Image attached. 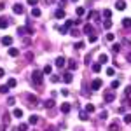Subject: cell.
Instances as JSON below:
<instances>
[{
    "mask_svg": "<svg viewBox=\"0 0 131 131\" xmlns=\"http://www.w3.org/2000/svg\"><path fill=\"white\" fill-rule=\"evenodd\" d=\"M131 96V86H126L124 88V98H129Z\"/></svg>",
    "mask_w": 131,
    "mask_h": 131,
    "instance_id": "cell-24",
    "label": "cell"
},
{
    "mask_svg": "<svg viewBox=\"0 0 131 131\" xmlns=\"http://www.w3.org/2000/svg\"><path fill=\"white\" fill-rule=\"evenodd\" d=\"M63 81L67 82V84H70V82L73 81V77H72V73H70V72H65V73H63Z\"/></svg>",
    "mask_w": 131,
    "mask_h": 131,
    "instance_id": "cell-9",
    "label": "cell"
},
{
    "mask_svg": "<svg viewBox=\"0 0 131 131\" xmlns=\"http://www.w3.org/2000/svg\"><path fill=\"white\" fill-rule=\"evenodd\" d=\"M84 63H86V65H89V63H91V54H86V60H84Z\"/></svg>",
    "mask_w": 131,
    "mask_h": 131,
    "instance_id": "cell-40",
    "label": "cell"
},
{
    "mask_svg": "<svg viewBox=\"0 0 131 131\" xmlns=\"http://www.w3.org/2000/svg\"><path fill=\"white\" fill-rule=\"evenodd\" d=\"M72 2H77V0H72Z\"/></svg>",
    "mask_w": 131,
    "mask_h": 131,
    "instance_id": "cell-54",
    "label": "cell"
},
{
    "mask_svg": "<svg viewBox=\"0 0 131 131\" xmlns=\"http://www.w3.org/2000/svg\"><path fill=\"white\" fill-rule=\"evenodd\" d=\"M28 122H30V124H37V122H39V115H35V114H33V115H30Z\"/></svg>",
    "mask_w": 131,
    "mask_h": 131,
    "instance_id": "cell-18",
    "label": "cell"
},
{
    "mask_svg": "<svg viewBox=\"0 0 131 131\" xmlns=\"http://www.w3.org/2000/svg\"><path fill=\"white\" fill-rule=\"evenodd\" d=\"M108 131H119V124L117 122H110L108 124Z\"/></svg>",
    "mask_w": 131,
    "mask_h": 131,
    "instance_id": "cell-14",
    "label": "cell"
},
{
    "mask_svg": "<svg viewBox=\"0 0 131 131\" xmlns=\"http://www.w3.org/2000/svg\"><path fill=\"white\" fill-rule=\"evenodd\" d=\"M91 68H93V72H96V73H98V72L101 70V65H100V63H94V65H93Z\"/></svg>",
    "mask_w": 131,
    "mask_h": 131,
    "instance_id": "cell-28",
    "label": "cell"
},
{
    "mask_svg": "<svg viewBox=\"0 0 131 131\" xmlns=\"http://www.w3.org/2000/svg\"><path fill=\"white\" fill-rule=\"evenodd\" d=\"M42 2H44V4H47V5H49V4H52V2H54V0H42Z\"/></svg>",
    "mask_w": 131,
    "mask_h": 131,
    "instance_id": "cell-51",
    "label": "cell"
},
{
    "mask_svg": "<svg viewBox=\"0 0 131 131\" xmlns=\"http://www.w3.org/2000/svg\"><path fill=\"white\" fill-rule=\"evenodd\" d=\"M129 105H131V100H129Z\"/></svg>",
    "mask_w": 131,
    "mask_h": 131,
    "instance_id": "cell-55",
    "label": "cell"
},
{
    "mask_svg": "<svg viewBox=\"0 0 131 131\" xmlns=\"http://www.w3.org/2000/svg\"><path fill=\"white\" fill-rule=\"evenodd\" d=\"M51 81L52 82H60V77H58V75H51Z\"/></svg>",
    "mask_w": 131,
    "mask_h": 131,
    "instance_id": "cell-43",
    "label": "cell"
},
{
    "mask_svg": "<svg viewBox=\"0 0 131 131\" xmlns=\"http://www.w3.org/2000/svg\"><path fill=\"white\" fill-rule=\"evenodd\" d=\"M44 105H46V108H52V107H54V98L46 100V101H44Z\"/></svg>",
    "mask_w": 131,
    "mask_h": 131,
    "instance_id": "cell-12",
    "label": "cell"
},
{
    "mask_svg": "<svg viewBox=\"0 0 131 131\" xmlns=\"http://www.w3.org/2000/svg\"><path fill=\"white\" fill-rule=\"evenodd\" d=\"M7 26H9V19H7L5 16H2V18H0V28L4 30V28H7Z\"/></svg>",
    "mask_w": 131,
    "mask_h": 131,
    "instance_id": "cell-8",
    "label": "cell"
},
{
    "mask_svg": "<svg viewBox=\"0 0 131 131\" xmlns=\"http://www.w3.org/2000/svg\"><path fill=\"white\" fill-rule=\"evenodd\" d=\"M105 39H107V42H112V40H114V35H112V33H107Z\"/></svg>",
    "mask_w": 131,
    "mask_h": 131,
    "instance_id": "cell-38",
    "label": "cell"
},
{
    "mask_svg": "<svg viewBox=\"0 0 131 131\" xmlns=\"http://www.w3.org/2000/svg\"><path fill=\"white\" fill-rule=\"evenodd\" d=\"M107 115H108L107 112H101V114H100V117H101V119H107Z\"/></svg>",
    "mask_w": 131,
    "mask_h": 131,
    "instance_id": "cell-46",
    "label": "cell"
},
{
    "mask_svg": "<svg viewBox=\"0 0 131 131\" xmlns=\"http://www.w3.org/2000/svg\"><path fill=\"white\" fill-rule=\"evenodd\" d=\"M47 131H58L56 128H47Z\"/></svg>",
    "mask_w": 131,
    "mask_h": 131,
    "instance_id": "cell-52",
    "label": "cell"
},
{
    "mask_svg": "<svg viewBox=\"0 0 131 131\" xmlns=\"http://www.w3.org/2000/svg\"><path fill=\"white\" fill-rule=\"evenodd\" d=\"M44 73H46V75H52V68H51V67H44Z\"/></svg>",
    "mask_w": 131,
    "mask_h": 131,
    "instance_id": "cell-29",
    "label": "cell"
},
{
    "mask_svg": "<svg viewBox=\"0 0 131 131\" xmlns=\"http://www.w3.org/2000/svg\"><path fill=\"white\" fill-rule=\"evenodd\" d=\"M114 73H115V70H114V68H107V75H114Z\"/></svg>",
    "mask_w": 131,
    "mask_h": 131,
    "instance_id": "cell-41",
    "label": "cell"
},
{
    "mask_svg": "<svg viewBox=\"0 0 131 131\" xmlns=\"http://www.w3.org/2000/svg\"><path fill=\"white\" fill-rule=\"evenodd\" d=\"M103 18H105V19H110V18H112V10L110 9H105V10H103Z\"/></svg>",
    "mask_w": 131,
    "mask_h": 131,
    "instance_id": "cell-20",
    "label": "cell"
},
{
    "mask_svg": "<svg viewBox=\"0 0 131 131\" xmlns=\"http://www.w3.org/2000/svg\"><path fill=\"white\" fill-rule=\"evenodd\" d=\"M12 115H14V117H18V119H19V117H23V110H21V108H16V110L12 112Z\"/></svg>",
    "mask_w": 131,
    "mask_h": 131,
    "instance_id": "cell-23",
    "label": "cell"
},
{
    "mask_svg": "<svg viewBox=\"0 0 131 131\" xmlns=\"http://www.w3.org/2000/svg\"><path fill=\"white\" fill-rule=\"evenodd\" d=\"M86 112H88V114L94 112V105H93V103H88V105H86Z\"/></svg>",
    "mask_w": 131,
    "mask_h": 131,
    "instance_id": "cell-27",
    "label": "cell"
},
{
    "mask_svg": "<svg viewBox=\"0 0 131 131\" xmlns=\"http://www.w3.org/2000/svg\"><path fill=\"white\" fill-rule=\"evenodd\" d=\"M121 86V81H112V89H117Z\"/></svg>",
    "mask_w": 131,
    "mask_h": 131,
    "instance_id": "cell-32",
    "label": "cell"
},
{
    "mask_svg": "<svg viewBox=\"0 0 131 131\" xmlns=\"http://www.w3.org/2000/svg\"><path fill=\"white\" fill-rule=\"evenodd\" d=\"M26 2H28V4H30V5H35V4H37V2H39V0H26Z\"/></svg>",
    "mask_w": 131,
    "mask_h": 131,
    "instance_id": "cell-48",
    "label": "cell"
},
{
    "mask_svg": "<svg viewBox=\"0 0 131 131\" xmlns=\"http://www.w3.org/2000/svg\"><path fill=\"white\" fill-rule=\"evenodd\" d=\"M9 54H10V56H12V58H16V56L19 54V51L16 49V47H10V49H9Z\"/></svg>",
    "mask_w": 131,
    "mask_h": 131,
    "instance_id": "cell-21",
    "label": "cell"
},
{
    "mask_svg": "<svg viewBox=\"0 0 131 131\" xmlns=\"http://www.w3.org/2000/svg\"><path fill=\"white\" fill-rule=\"evenodd\" d=\"M26 100L30 101L31 105H35V103H37V98H35V96H33V94H26Z\"/></svg>",
    "mask_w": 131,
    "mask_h": 131,
    "instance_id": "cell-22",
    "label": "cell"
},
{
    "mask_svg": "<svg viewBox=\"0 0 131 131\" xmlns=\"http://www.w3.org/2000/svg\"><path fill=\"white\" fill-rule=\"evenodd\" d=\"M126 60H128V61L131 63V52H128V54H126Z\"/></svg>",
    "mask_w": 131,
    "mask_h": 131,
    "instance_id": "cell-50",
    "label": "cell"
},
{
    "mask_svg": "<svg viewBox=\"0 0 131 131\" xmlns=\"http://www.w3.org/2000/svg\"><path fill=\"white\" fill-rule=\"evenodd\" d=\"M112 49H114V52H119V51H121V46H119V44H114Z\"/></svg>",
    "mask_w": 131,
    "mask_h": 131,
    "instance_id": "cell-39",
    "label": "cell"
},
{
    "mask_svg": "<svg viewBox=\"0 0 131 131\" xmlns=\"http://www.w3.org/2000/svg\"><path fill=\"white\" fill-rule=\"evenodd\" d=\"M61 94H63V96H68L70 93H68V91H67V89H61Z\"/></svg>",
    "mask_w": 131,
    "mask_h": 131,
    "instance_id": "cell-47",
    "label": "cell"
},
{
    "mask_svg": "<svg viewBox=\"0 0 131 131\" xmlns=\"http://www.w3.org/2000/svg\"><path fill=\"white\" fill-rule=\"evenodd\" d=\"M93 30H94V28H93V25H89V23H88V25H84V33L93 35Z\"/></svg>",
    "mask_w": 131,
    "mask_h": 131,
    "instance_id": "cell-10",
    "label": "cell"
},
{
    "mask_svg": "<svg viewBox=\"0 0 131 131\" xmlns=\"http://www.w3.org/2000/svg\"><path fill=\"white\" fill-rule=\"evenodd\" d=\"M65 16H67V12H65V9H58L56 12H54V18H56V19H63Z\"/></svg>",
    "mask_w": 131,
    "mask_h": 131,
    "instance_id": "cell-3",
    "label": "cell"
},
{
    "mask_svg": "<svg viewBox=\"0 0 131 131\" xmlns=\"http://www.w3.org/2000/svg\"><path fill=\"white\" fill-rule=\"evenodd\" d=\"M60 108H61V112H63V114H68V112H70V103H63Z\"/></svg>",
    "mask_w": 131,
    "mask_h": 131,
    "instance_id": "cell-13",
    "label": "cell"
},
{
    "mask_svg": "<svg viewBox=\"0 0 131 131\" xmlns=\"http://www.w3.org/2000/svg\"><path fill=\"white\" fill-rule=\"evenodd\" d=\"M103 26H105V28L108 30V28L112 26V21H110V19H105V23H103Z\"/></svg>",
    "mask_w": 131,
    "mask_h": 131,
    "instance_id": "cell-34",
    "label": "cell"
},
{
    "mask_svg": "<svg viewBox=\"0 0 131 131\" xmlns=\"http://www.w3.org/2000/svg\"><path fill=\"white\" fill-rule=\"evenodd\" d=\"M12 9H14L16 14H23V12H25V7H23L21 4H14V7H12Z\"/></svg>",
    "mask_w": 131,
    "mask_h": 131,
    "instance_id": "cell-7",
    "label": "cell"
},
{
    "mask_svg": "<svg viewBox=\"0 0 131 131\" xmlns=\"http://www.w3.org/2000/svg\"><path fill=\"white\" fill-rule=\"evenodd\" d=\"M31 81H33V84H35V86H40L42 81H44V72L33 70V72H31Z\"/></svg>",
    "mask_w": 131,
    "mask_h": 131,
    "instance_id": "cell-1",
    "label": "cell"
},
{
    "mask_svg": "<svg viewBox=\"0 0 131 131\" xmlns=\"http://www.w3.org/2000/svg\"><path fill=\"white\" fill-rule=\"evenodd\" d=\"M68 68H70V70H75V68H77V61L75 60H68Z\"/></svg>",
    "mask_w": 131,
    "mask_h": 131,
    "instance_id": "cell-16",
    "label": "cell"
},
{
    "mask_svg": "<svg viewBox=\"0 0 131 131\" xmlns=\"http://www.w3.org/2000/svg\"><path fill=\"white\" fill-rule=\"evenodd\" d=\"M14 103H16V98H14V96L7 98V105H14Z\"/></svg>",
    "mask_w": 131,
    "mask_h": 131,
    "instance_id": "cell-36",
    "label": "cell"
},
{
    "mask_svg": "<svg viewBox=\"0 0 131 131\" xmlns=\"http://www.w3.org/2000/svg\"><path fill=\"white\" fill-rule=\"evenodd\" d=\"M89 42H91V44H94V42H96V33L89 35Z\"/></svg>",
    "mask_w": 131,
    "mask_h": 131,
    "instance_id": "cell-37",
    "label": "cell"
},
{
    "mask_svg": "<svg viewBox=\"0 0 131 131\" xmlns=\"http://www.w3.org/2000/svg\"><path fill=\"white\" fill-rule=\"evenodd\" d=\"M0 77H4V70L2 68H0Z\"/></svg>",
    "mask_w": 131,
    "mask_h": 131,
    "instance_id": "cell-53",
    "label": "cell"
},
{
    "mask_svg": "<svg viewBox=\"0 0 131 131\" xmlns=\"http://www.w3.org/2000/svg\"><path fill=\"white\" fill-rule=\"evenodd\" d=\"M9 86H0V93H2V94H5V93H9Z\"/></svg>",
    "mask_w": 131,
    "mask_h": 131,
    "instance_id": "cell-31",
    "label": "cell"
},
{
    "mask_svg": "<svg viewBox=\"0 0 131 131\" xmlns=\"http://www.w3.org/2000/svg\"><path fill=\"white\" fill-rule=\"evenodd\" d=\"M65 63H67V60H65L63 56H58V58H56V67H58V68H63Z\"/></svg>",
    "mask_w": 131,
    "mask_h": 131,
    "instance_id": "cell-5",
    "label": "cell"
},
{
    "mask_svg": "<svg viewBox=\"0 0 131 131\" xmlns=\"http://www.w3.org/2000/svg\"><path fill=\"white\" fill-rule=\"evenodd\" d=\"M16 84H18L16 79H9V81H7V86H9V88H16Z\"/></svg>",
    "mask_w": 131,
    "mask_h": 131,
    "instance_id": "cell-26",
    "label": "cell"
},
{
    "mask_svg": "<svg viewBox=\"0 0 131 131\" xmlns=\"http://www.w3.org/2000/svg\"><path fill=\"white\" fill-rule=\"evenodd\" d=\"M60 31H61V33H67V31H68V28H67V26H61Z\"/></svg>",
    "mask_w": 131,
    "mask_h": 131,
    "instance_id": "cell-45",
    "label": "cell"
},
{
    "mask_svg": "<svg viewBox=\"0 0 131 131\" xmlns=\"http://www.w3.org/2000/svg\"><path fill=\"white\" fill-rule=\"evenodd\" d=\"M18 129H19V131H26V129H28V124H19Z\"/></svg>",
    "mask_w": 131,
    "mask_h": 131,
    "instance_id": "cell-35",
    "label": "cell"
},
{
    "mask_svg": "<svg viewBox=\"0 0 131 131\" xmlns=\"http://www.w3.org/2000/svg\"><path fill=\"white\" fill-rule=\"evenodd\" d=\"M124 122H126V124H131V114H126V115H124Z\"/></svg>",
    "mask_w": 131,
    "mask_h": 131,
    "instance_id": "cell-33",
    "label": "cell"
},
{
    "mask_svg": "<svg viewBox=\"0 0 131 131\" xmlns=\"http://www.w3.org/2000/svg\"><path fill=\"white\" fill-rule=\"evenodd\" d=\"M73 47H75V49H82V47H84V44H82V42H77Z\"/></svg>",
    "mask_w": 131,
    "mask_h": 131,
    "instance_id": "cell-42",
    "label": "cell"
},
{
    "mask_svg": "<svg viewBox=\"0 0 131 131\" xmlns=\"http://www.w3.org/2000/svg\"><path fill=\"white\" fill-rule=\"evenodd\" d=\"M31 16H33V18H40V10L39 9H31Z\"/></svg>",
    "mask_w": 131,
    "mask_h": 131,
    "instance_id": "cell-30",
    "label": "cell"
},
{
    "mask_svg": "<svg viewBox=\"0 0 131 131\" xmlns=\"http://www.w3.org/2000/svg\"><path fill=\"white\" fill-rule=\"evenodd\" d=\"M26 60L31 61V60H33V54H30V52H28V54H26Z\"/></svg>",
    "mask_w": 131,
    "mask_h": 131,
    "instance_id": "cell-49",
    "label": "cell"
},
{
    "mask_svg": "<svg viewBox=\"0 0 131 131\" xmlns=\"http://www.w3.org/2000/svg\"><path fill=\"white\" fill-rule=\"evenodd\" d=\"M72 25H73V21H70V19H68V21H67V23H65V26H67V28H70Z\"/></svg>",
    "mask_w": 131,
    "mask_h": 131,
    "instance_id": "cell-44",
    "label": "cell"
},
{
    "mask_svg": "<svg viewBox=\"0 0 131 131\" xmlns=\"http://www.w3.org/2000/svg\"><path fill=\"white\" fill-rule=\"evenodd\" d=\"M107 61H108V56H107V54H100L98 63H100V65H103V63H107Z\"/></svg>",
    "mask_w": 131,
    "mask_h": 131,
    "instance_id": "cell-15",
    "label": "cell"
},
{
    "mask_svg": "<svg viewBox=\"0 0 131 131\" xmlns=\"http://www.w3.org/2000/svg\"><path fill=\"white\" fill-rule=\"evenodd\" d=\"M103 100L107 101V103H112V101L115 100V94H114L112 91H107V93H105V96H103Z\"/></svg>",
    "mask_w": 131,
    "mask_h": 131,
    "instance_id": "cell-2",
    "label": "cell"
},
{
    "mask_svg": "<svg viewBox=\"0 0 131 131\" xmlns=\"http://www.w3.org/2000/svg\"><path fill=\"white\" fill-rule=\"evenodd\" d=\"M79 117H81L82 121H88V119H89V115H88V112L84 110V112H79Z\"/></svg>",
    "mask_w": 131,
    "mask_h": 131,
    "instance_id": "cell-25",
    "label": "cell"
},
{
    "mask_svg": "<svg viewBox=\"0 0 131 131\" xmlns=\"http://www.w3.org/2000/svg\"><path fill=\"white\" fill-rule=\"evenodd\" d=\"M122 26H124V28H131V19L129 18H124V19H122Z\"/></svg>",
    "mask_w": 131,
    "mask_h": 131,
    "instance_id": "cell-17",
    "label": "cell"
},
{
    "mask_svg": "<svg viewBox=\"0 0 131 131\" xmlns=\"http://www.w3.org/2000/svg\"><path fill=\"white\" fill-rule=\"evenodd\" d=\"M2 44L4 46H10L12 44V39H10L9 35H5V37H2Z\"/></svg>",
    "mask_w": 131,
    "mask_h": 131,
    "instance_id": "cell-11",
    "label": "cell"
},
{
    "mask_svg": "<svg viewBox=\"0 0 131 131\" xmlns=\"http://www.w3.org/2000/svg\"><path fill=\"white\" fill-rule=\"evenodd\" d=\"M75 12H77V16H79V18H82V16L86 14V9H84V7H77Z\"/></svg>",
    "mask_w": 131,
    "mask_h": 131,
    "instance_id": "cell-19",
    "label": "cell"
},
{
    "mask_svg": "<svg viewBox=\"0 0 131 131\" xmlns=\"http://www.w3.org/2000/svg\"><path fill=\"white\" fill-rule=\"evenodd\" d=\"M91 88H93V91L100 89V88H101V79H94V81L91 82Z\"/></svg>",
    "mask_w": 131,
    "mask_h": 131,
    "instance_id": "cell-4",
    "label": "cell"
},
{
    "mask_svg": "<svg viewBox=\"0 0 131 131\" xmlns=\"http://www.w3.org/2000/svg\"><path fill=\"white\" fill-rule=\"evenodd\" d=\"M115 9L117 10H124L126 9V2H124V0H117V2H115Z\"/></svg>",
    "mask_w": 131,
    "mask_h": 131,
    "instance_id": "cell-6",
    "label": "cell"
}]
</instances>
